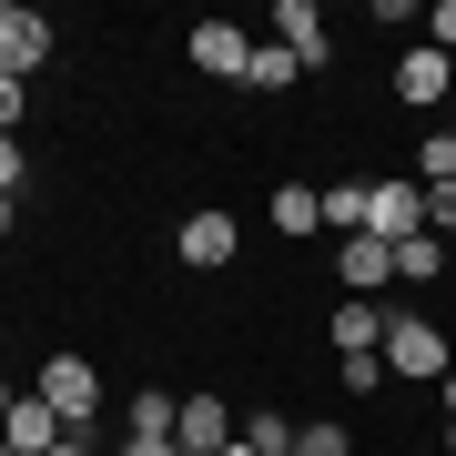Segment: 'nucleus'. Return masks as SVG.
I'll list each match as a JSON object with an SVG mask.
<instances>
[{"label": "nucleus", "instance_id": "obj_26", "mask_svg": "<svg viewBox=\"0 0 456 456\" xmlns=\"http://www.w3.org/2000/svg\"><path fill=\"white\" fill-rule=\"evenodd\" d=\"M51 456H102V446H92V436H61V446H51Z\"/></svg>", "mask_w": 456, "mask_h": 456}, {"label": "nucleus", "instance_id": "obj_30", "mask_svg": "<svg viewBox=\"0 0 456 456\" xmlns=\"http://www.w3.org/2000/svg\"><path fill=\"white\" fill-rule=\"evenodd\" d=\"M224 456H254V446H244V436H233V446H224Z\"/></svg>", "mask_w": 456, "mask_h": 456}, {"label": "nucleus", "instance_id": "obj_32", "mask_svg": "<svg viewBox=\"0 0 456 456\" xmlns=\"http://www.w3.org/2000/svg\"><path fill=\"white\" fill-rule=\"evenodd\" d=\"M446 446H456V416H446Z\"/></svg>", "mask_w": 456, "mask_h": 456}, {"label": "nucleus", "instance_id": "obj_27", "mask_svg": "<svg viewBox=\"0 0 456 456\" xmlns=\"http://www.w3.org/2000/svg\"><path fill=\"white\" fill-rule=\"evenodd\" d=\"M11 213H20V203H11V193H0V244H11Z\"/></svg>", "mask_w": 456, "mask_h": 456}, {"label": "nucleus", "instance_id": "obj_7", "mask_svg": "<svg viewBox=\"0 0 456 456\" xmlns=\"http://www.w3.org/2000/svg\"><path fill=\"white\" fill-rule=\"evenodd\" d=\"M233 436H244V426L213 406V395H183V416H173V446H183V456H224Z\"/></svg>", "mask_w": 456, "mask_h": 456}, {"label": "nucleus", "instance_id": "obj_18", "mask_svg": "<svg viewBox=\"0 0 456 456\" xmlns=\"http://www.w3.org/2000/svg\"><path fill=\"white\" fill-rule=\"evenodd\" d=\"M416 183H456V132H446V122L416 142Z\"/></svg>", "mask_w": 456, "mask_h": 456}, {"label": "nucleus", "instance_id": "obj_1", "mask_svg": "<svg viewBox=\"0 0 456 456\" xmlns=\"http://www.w3.org/2000/svg\"><path fill=\"white\" fill-rule=\"evenodd\" d=\"M456 345L426 325V314H386V375H406V386H446Z\"/></svg>", "mask_w": 456, "mask_h": 456}, {"label": "nucleus", "instance_id": "obj_15", "mask_svg": "<svg viewBox=\"0 0 456 456\" xmlns=\"http://www.w3.org/2000/svg\"><path fill=\"white\" fill-rule=\"evenodd\" d=\"M436 274H446V244H436V233L395 244V284H436Z\"/></svg>", "mask_w": 456, "mask_h": 456}, {"label": "nucleus", "instance_id": "obj_24", "mask_svg": "<svg viewBox=\"0 0 456 456\" xmlns=\"http://www.w3.org/2000/svg\"><path fill=\"white\" fill-rule=\"evenodd\" d=\"M0 132H20V82L0 71Z\"/></svg>", "mask_w": 456, "mask_h": 456}, {"label": "nucleus", "instance_id": "obj_12", "mask_svg": "<svg viewBox=\"0 0 456 456\" xmlns=\"http://www.w3.org/2000/svg\"><path fill=\"white\" fill-rule=\"evenodd\" d=\"M335 355H386V325H375L365 294H345V305H335Z\"/></svg>", "mask_w": 456, "mask_h": 456}, {"label": "nucleus", "instance_id": "obj_10", "mask_svg": "<svg viewBox=\"0 0 456 456\" xmlns=\"http://www.w3.org/2000/svg\"><path fill=\"white\" fill-rule=\"evenodd\" d=\"M0 436H11L20 456H51V446H61V436H71V426H61V416H51V406H41V395H20V406H11V416H0Z\"/></svg>", "mask_w": 456, "mask_h": 456}, {"label": "nucleus", "instance_id": "obj_16", "mask_svg": "<svg viewBox=\"0 0 456 456\" xmlns=\"http://www.w3.org/2000/svg\"><path fill=\"white\" fill-rule=\"evenodd\" d=\"M294 456H355V426H335V416L294 426Z\"/></svg>", "mask_w": 456, "mask_h": 456}, {"label": "nucleus", "instance_id": "obj_9", "mask_svg": "<svg viewBox=\"0 0 456 456\" xmlns=\"http://www.w3.org/2000/svg\"><path fill=\"white\" fill-rule=\"evenodd\" d=\"M375 244H416V233H426V193H416V183H375Z\"/></svg>", "mask_w": 456, "mask_h": 456}, {"label": "nucleus", "instance_id": "obj_22", "mask_svg": "<svg viewBox=\"0 0 456 456\" xmlns=\"http://www.w3.org/2000/svg\"><path fill=\"white\" fill-rule=\"evenodd\" d=\"M426 41H436L446 61H456V0H426Z\"/></svg>", "mask_w": 456, "mask_h": 456}, {"label": "nucleus", "instance_id": "obj_23", "mask_svg": "<svg viewBox=\"0 0 456 456\" xmlns=\"http://www.w3.org/2000/svg\"><path fill=\"white\" fill-rule=\"evenodd\" d=\"M20 173H31V152H20V132H0V193H20Z\"/></svg>", "mask_w": 456, "mask_h": 456}, {"label": "nucleus", "instance_id": "obj_11", "mask_svg": "<svg viewBox=\"0 0 456 456\" xmlns=\"http://www.w3.org/2000/svg\"><path fill=\"white\" fill-rule=\"evenodd\" d=\"M233 244H244L233 213H193V224H183V264H233Z\"/></svg>", "mask_w": 456, "mask_h": 456}, {"label": "nucleus", "instance_id": "obj_4", "mask_svg": "<svg viewBox=\"0 0 456 456\" xmlns=\"http://www.w3.org/2000/svg\"><path fill=\"white\" fill-rule=\"evenodd\" d=\"M193 71H213V82H244L254 71V31H233V20H193Z\"/></svg>", "mask_w": 456, "mask_h": 456}, {"label": "nucleus", "instance_id": "obj_20", "mask_svg": "<svg viewBox=\"0 0 456 456\" xmlns=\"http://www.w3.org/2000/svg\"><path fill=\"white\" fill-rule=\"evenodd\" d=\"M244 446H254V456H294V426H284V416H244Z\"/></svg>", "mask_w": 456, "mask_h": 456}, {"label": "nucleus", "instance_id": "obj_3", "mask_svg": "<svg viewBox=\"0 0 456 456\" xmlns=\"http://www.w3.org/2000/svg\"><path fill=\"white\" fill-rule=\"evenodd\" d=\"M395 102H416V112H446V102H456V61L436 41H416L406 61H395Z\"/></svg>", "mask_w": 456, "mask_h": 456}, {"label": "nucleus", "instance_id": "obj_8", "mask_svg": "<svg viewBox=\"0 0 456 456\" xmlns=\"http://www.w3.org/2000/svg\"><path fill=\"white\" fill-rule=\"evenodd\" d=\"M335 284L375 305V284H395V244H375V233H355V244H335Z\"/></svg>", "mask_w": 456, "mask_h": 456}, {"label": "nucleus", "instance_id": "obj_28", "mask_svg": "<svg viewBox=\"0 0 456 456\" xmlns=\"http://www.w3.org/2000/svg\"><path fill=\"white\" fill-rule=\"evenodd\" d=\"M11 406H20V395H11V375H0V416H11Z\"/></svg>", "mask_w": 456, "mask_h": 456}, {"label": "nucleus", "instance_id": "obj_25", "mask_svg": "<svg viewBox=\"0 0 456 456\" xmlns=\"http://www.w3.org/2000/svg\"><path fill=\"white\" fill-rule=\"evenodd\" d=\"M122 456H183V446H173V436H132Z\"/></svg>", "mask_w": 456, "mask_h": 456}, {"label": "nucleus", "instance_id": "obj_14", "mask_svg": "<svg viewBox=\"0 0 456 456\" xmlns=\"http://www.w3.org/2000/svg\"><path fill=\"white\" fill-rule=\"evenodd\" d=\"M314 224H325V193H305V183H284V193H274V233H294V244H305Z\"/></svg>", "mask_w": 456, "mask_h": 456}, {"label": "nucleus", "instance_id": "obj_19", "mask_svg": "<svg viewBox=\"0 0 456 456\" xmlns=\"http://www.w3.org/2000/svg\"><path fill=\"white\" fill-rule=\"evenodd\" d=\"M416 193H426V233L456 244V183H416Z\"/></svg>", "mask_w": 456, "mask_h": 456}, {"label": "nucleus", "instance_id": "obj_29", "mask_svg": "<svg viewBox=\"0 0 456 456\" xmlns=\"http://www.w3.org/2000/svg\"><path fill=\"white\" fill-rule=\"evenodd\" d=\"M446 416H456V365H446Z\"/></svg>", "mask_w": 456, "mask_h": 456}, {"label": "nucleus", "instance_id": "obj_6", "mask_svg": "<svg viewBox=\"0 0 456 456\" xmlns=\"http://www.w3.org/2000/svg\"><path fill=\"white\" fill-rule=\"evenodd\" d=\"M274 41L294 51V71H325V61H335V31H325L314 0H284V11H274Z\"/></svg>", "mask_w": 456, "mask_h": 456}, {"label": "nucleus", "instance_id": "obj_17", "mask_svg": "<svg viewBox=\"0 0 456 456\" xmlns=\"http://www.w3.org/2000/svg\"><path fill=\"white\" fill-rule=\"evenodd\" d=\"M294 82V51L284 41H254V71H244V92H284Z\"/></svg>", "mask_w": 456, "mask_h": 456}, {"label": "nucleus", "instance_id": "obj_13", "mask_svg": "<svg viewBox=\"0 0 456 456\" xmlns=\"http://www.w3.org/2000/svg\"><path fill=\"white\" fill-rule=\"evenodd\" d=\"M325 224L345 233V244H355V233L375 224V183H325Z\"/></svg>", "mask_w": 456, "mask_h": 456}, {"label": "nucleus", "instance_id": "obj_21", "mask_svg": "<svg viewBox=\"0 0 456 456\" xmlns=\"http://www.w3.org/2000/svg\"><path fill=\"white\" fill-rule=\"evenodd\" d=\"M173 416H183L173 395H132V436H173Z\"/></svg>", "mask_w": 456, "mask_h": 456}, {"label": "nucleus", "instance_id": "obj_2", "mask_svg": "<svg viewBox=\"0 0 456 456\" xmlns=\"http://www.w3.org/2000/svg\"><path fill=\"white\" fill-rule=\"evenodd\" d=\"M31 395H41V406L71 426V436H82V426L102 416V375H92V355H41V386H31Z\"/></svg>", "mask_w": 456, "mask_h": 456}, {"label": "nucleus", "instance_id": "obj_33", "mask_svg": "<svg viewBox=\"0 0 456 456\" xmlns=\"http://www.w3.org/2000/svg\"><path fill=\"white\" fill-rule=\"evenodd\" d=\"M446 112H456V102H446ZM446 132H456V122H446Z\"/></svg>", "mask_w": 456, "mask_h": 456}, {"label": "nucleus", "instance_id": "obj_5", "mask_svg": "<svg viewBox=\"0 0 456 456\" xmlns=\"http://www.w3.org/2000/svg\"><path fill=\"white\" fill-rule=\"evenodd\" d=\"M41 61H51V20H41V11H11V0H0V71H11V82H31Z\"/></svg>", "mask_w": 456, "mask_h": 456}, {"label": "nucleus", "instance_id": "obj_31", "mask_svg": "<svg viewBox=\"0 0 456 456\" xmlns=\"http://www.w3.org/2000/svg\"><path fill=\"white\" fill-rule=\"evenodd\" d=\"M0 456H20V446H11V436H0Z\"/></svg>", "mask_w": 456, "mask_h": 456}]
</instances>
